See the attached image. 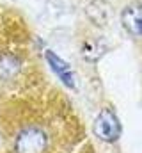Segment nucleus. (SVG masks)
Segmentation results:
<instances>
[{"instance_id": "f257e3e1", "label": "nucleus", "mask_w": 142, "mask_h": 153, "mask_svg": "<svg viewBox=\"0 0 142 153\" xmlns=\"http://www.w3.org/2000/svg\"><path fill=\"white\" fill-rule=\"evenodd\" d=\"M50 148V137L39 125H25L13 137L14 153H46Z\"/></svg>"}, {"instance_id": "f03ea898", "label": "nucleus", "mask_w": 142, "mask_h": 153, "mask_svg": "<svg viewBox=\"0 0 142 153\" xmlns=\"http://www.w3.org/2000/svg\"><path fill=\"white\" fill-rule=\"evenodd\" d=\"M92 132L103 143H115L121 137V123H119L117 114L108 107L101 109L94 119Z\"/></svg>"}, {"instance_id": "7ed1b4c3", "label": "nucleus", "mask_w": 142, "mask_h": 153, "mask_svg": "<svg viewBox=\"0 0 142 153\" xmlns=\"http://www.w3.org/2000/svg\"><path fill=\"white\" fill-rule=\"evenodd\" d=\"M121 23L124 30L135 38H142V4L132 2L121 13Z\"/></svg>"}, {"instance_id": "20e7f679", "label": "nucleus", "mask_w": 142, "mask_h": 153, "mask_svg": "<svg viewBox=\"0 0 142 153\" xmlns=\"http://www.w3.org/2000/svg\"><path fill=\"white\" fill-rule=\"evenodd\" d=\"M44 59H46L48 66L52 68V71L59 76V80H61L66 87L75 89V85H76V84H75V73H73V70H71L70 64H68L64 59H61L59 55H55L52 50H48V52L44 53Z\"/></svg>"}, {"instance_id": "39448f33", "label": "nucleus", "mask_w": 142, "mask_h": 153, "mask_svg": "<svg viewBox=\"0 0 142 153\" xmlns=\"http://www.w3.org/2000/svg\"><path fill=\"white\" fill-rule=\"evenodd\" d=\"M20 70V61L14 55H2L0 57V78H13Z\"/></svg>"}]
</instances>
